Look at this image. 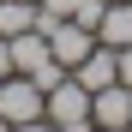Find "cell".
I'll use <instances>...</instances> for the list:
<instances>
[{
    "instance_id": "1",
    "label": "cell",
    "mask_w": 132,
    "mask_h": 132,
    "mask_svg": "<svg viewBox=\"0 0 132 132\" xmlns=\"http://www.w3.org/2000/svg\"><path fill=\"white\" fill-rule=\"evenodd\" d=\"M42 102H48V96H42L36 78H24V72H6V78H0V114H6L12 126H18V120H36Z\"/></svg>"
},
{
    "instance_id": "2",
    "label": "cell",
    "mask_w": 132,
    "mask_h": 132,
    "mask_svg": "<svg viewBox=\"0 0 132 132\" xmlns=\"http://www.w3.org/2000/svg\"><path fill=\"white\" fill-rule=\"evenodd\" d=\"M42 114H48L54 126H78V120H90V90L66 72L54 90H48V102H42Z\"/></svg>"
},
{
    "instance_id": "3",
    "label": "cell",
    "mask_w": 132,
    "mask_h": 132,
    "mask_svg": "<svg viewBox=\"0 0 132 132\" xmlns=\"http://www.w3.org/2000/svg\"><path fill=\"white\" fill-rule=\"evenodd\" d=\"M90 48H96V30H84L78 18H54V24H48V54L66 66V72H72Z\"/></svg>"
},
{
    "instance_id": "4",
    "label": "cell",
    "mask_w": 132,
    "mask_h": 132,
    "mask_svg": "<svg viewBox=\"0 0 132 132\" xmlns=\"http://www.w3.org/2000/svg\"><path fill=\"white\" fill-rule=\"evenodd\" d=\"M90 120L96 126H108V132H120V126H132V90L114 78V84H102V90L90 96Z\"/></svg>"
},
{
    "instance_id": "5",
    "label": "cell",
    "mask_w": 132,
    "mask_h": 132,
    "mask_svg": "<svg viewBox=\"0 0 132 132\" xmlns=\"http://www.w3.org/2000/svg\"><path fill=\"white\" fill-rule=\"evenodd\" d=\"M72 78H78V84H84V90H90V96H96V90H102V84H114V78H120V54H114V48H108V42H96V48H90V54H84V60L72 66Z\"/></svg>"
},
{
    "instance_id": "6",
    "label": "cell",
    "mask_w": 132,
    "mask_h": 132,
    "mask_svg": "<svg viewBox=\"0 0 132 132\" xmlns=\"http://www.w3.org/2000/svg\"><path fill=\"white\" fill-rule=\"evenodd\" d=\"M42 60H54V54H48V30H36V24L18 30V36H12V72H36Z\"/></svg>"
},
{
    "instance_id": "7",
    "label": "cell",
    "mask_w": 132,
    "mask_h": 132,
    "mask_svg": "<svg viewBox=\"0 0 132 132\" xmlns=\"http://www.w3.org/2000/svg\"><path fill=\"white\" fill-rule=\"evenodd\" d=\"M96 42H108V48H126V42H132V0H108V6H102Z\"/></svg>"
},
{
    "instance_id": "8",
    "label": "cell",
    "mask_w": 132,
    "mask_h": 132,
    "mask_svg": "<svg viewBox=\"0 0 132 132\" xmlns=\"http://www.w3.org/2000/svg\"><path fill=\"white\" fill-rule=\"evenodd\" d=\"M36 24V0H0V36H18Z\"/></svg>"
},
{
    "instance_id": "9",
    "label": "cell",
    "mask_w": 132,
    "mask_h": 132,
    "mask_svg": "<svg viewBox=\"0 0 132 132\" xmlns=\"http://www.w3.org/2000/svg\"><path fill=\"white\" fill-rule=\"evenodd\" d=\"M78 0H36V18H72Z\"/></svg>"
},
{
    "instance_id": "10",
    "label": "cell",
    "mask_w": 132,
    "mask_h": 132,
    "mask_svg": "<svg viewBox=\"0 0 132 132\" xmlns=\"http://www.w3.org/2000/svg\"><path fill=\"white\" fill-rule=\"evenodd\" d=\"M12 132H54V120H48V114H36V120H18Z\"/></svg>"
},
{
    "instance_id": "11",
    "label": "cell",
    "mask_w": 132,
    "mask_h": 132,
    "mask_svg": "<svg viewBox=\"0 0 132 132\" xmlns=\"http://www.w3.org/2000/svg\"><path fill=\"white\" fill-rule=\"evenodd\" d=\"M114 54H120V84L132 90V42H126V48H114Z\"/></svg>"
},
{
    "instance_id": "12",
    "label": "cell",
    "mask_w": 132,
    "mask_h": 132,
    "mask_svg": "<svg viewBox=\"0 0 132 132\" xmlns=\"http://www.w3.org/2000/svg\"><path fill=\"white\" fill-rule=\"evenodd\" d=\"M12 72V36H0V78Z\"/></svg>"
},
{
    "instance_id": "13",
    "label": "cell",
    "mask_w": 132,
    "mask_h": 132,
    "mask_svg": "<svg viewBox=\"0 0 132 132\" xmlns=\"http://www.w3.org/2000/svg\"><path fill=\"white\" fill-rule=\"evenodd\" d=\"M0 132H12V120H6V114H0Z\"/></svg>"
},
{
    "instance_id": "14",
    "label": "cell",
    "mask_w": 132,
    "mask_h": 132,
    "mask_svg": "<svg viewBox=\"0 0 132 132\" xmlns=\"http://www.w3.org/2000/svg\"><path fill=\"white\" fill-rule=\"evenodd\" d=\"M90 132H108V126H90Z\"/></svg>"
}]
</instances>
